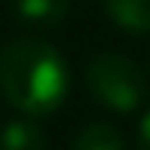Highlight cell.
<instances>
[{
  "label": "cell",
  "instance_id": "cell-1",
  "mask_svg": "<svg viewBox=\"0 0 150 150\" xmlns=\"http://www.w3.org/2000/svg\"><path fill=\"white\" fill-rule=\"evenodd\" d=\"M71 67L52 43L22 37L0 52V92L28 117H49L67 98Z\"/></svg>",
  "mask_w": 150,
  "mask_h": 150
},
{
  "label": "cell",
  "instance_id": "cell-2",
  "mask_svg": "<svg viewBox=\"0 0 150 150\" xmlns=\"http://www.w3.org/2000/svg\"><path fill=\"white\" fill-rule=\"evenodd\" d=\"M86 89L101 107L132 113L147 98V77L132 58L120 52H98L86 64Z\"/></svg>",
  "mask_w": 150,
  "mask_h": 150
},
{
  "label": "cell",
  "instance_id": "cell-3",
  "mask_svg": "<svg viewBox=\"0 0 150 150\" xmlns=\"http://www.w3.org/2000/svg\"><path fill=\"white\" fill-rule=\"evenodd\" d=\"M104 12L126 34H150V0H104Z\"/></svg>",
  "mask_w": 150,
  "mask_h": 150
},
{
  "label": "cell",
  "instance_id": "cell-4",
  "mask_svg": "<svg viewBox=\"0 0 150 150\" xmlns=\"http://www.w3.org/2000/svg\"><path fill=\"white\" fill-rule=\"evenodd\" d=\"M67 0H16V18L34 28H55L67 18Z\"/></svg>",
  "mask_w": 150,
  "mask_h": 150
},
{
  "label": "cell",
  "instance_id": "cell-5",
  "mask_svg": "<svg viewBox=\"0 0 150 150\" xmlns=\"http://www.w3.org/2000/svg\"><path fill=\"white\" fill-rule=\"evenodd\" d=\"M0 150H46V132L34 120H9L0 129Z\"/></svg>",
  "mask_w": 150,
  "mask_h": 150
},
{
  "label": "cell",
  "instance_id": "cell-6",
  "mask_svg": "<svg viewBox=\"0 0 150 150\" xmlns=\"http://www.w3.org/2000/svg\"><path fill=\"white\" fill-rule=\"evenodd\" d=\"M71 150H126L120 129L110 122H92L74 138Z\"/></svg>",
  "mask_w": 150,
  "mask_h": 150
},
{
  "label": "cell",
  "instance_id": "cell-7",
  "mask_svg": "<svg viewBox=\"0 0 150 150\" xmlns=\"http://www.w3.org/2000/svg\"><path fill=\"white\" fill-rule=\"evenodd\" d=\"M138 150H150V110L141 117V126H138Z\"/></svg>",
  "mask_w": 150,
  "mask_h": 150
}]
</instances>
